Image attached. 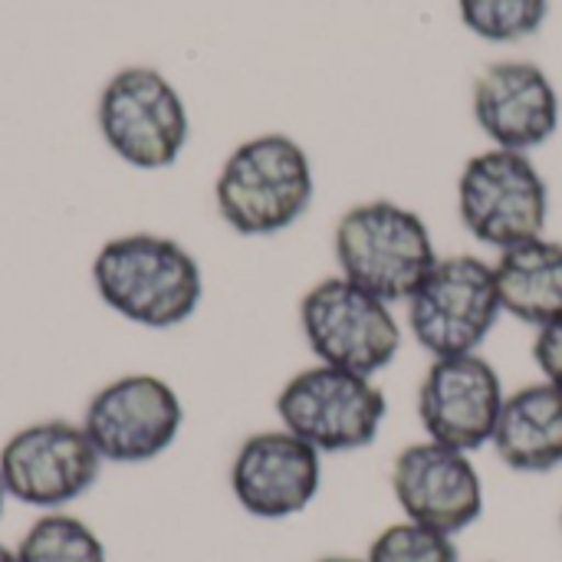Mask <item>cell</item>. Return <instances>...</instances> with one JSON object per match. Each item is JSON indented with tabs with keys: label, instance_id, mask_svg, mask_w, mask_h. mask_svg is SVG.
<instances>
[{
	"label": "cell",
	"instance_id": "cell-1",
	"mask_svg": "<svg viewBox=\"0 0 562 562\" xmlns=\"http://www.w3.org/2000/svg\"><path fill=\"white\" fill-rule=\"evenodd\" d=\"M99 300L122 319L145 329H175L194 316L204 277L188 247L161 234H122L92 260Z\"/></svg>",
	"mask_w": 562,
	"mask_h": 562
},
{
	"label": "cell",
	"instance_id": "cell-2",
	"mask_svg": "<svg viewBox=\"0 0 562 562\" xmlns=\"http://www.w3.org/2000/svg\"><path fill=\"white\" fill-rule=\"evenodd\" d=\"M214 201L231 231L270 237L293 227L313 201V168L300 142L267 132L237 145L214 184Z\"/></svg>",
	"mask_w": 562,
	"mask_h": 562
},
{
	"label": "cell",
	"instance_id": "cell-3",
	"mask_svg": "<svg viewBox=\"0 0 562 562\" xmlns=\"http://www.w3.org/2000/svg\"><path fill=\"white\" fill-rule=\"evenodd\" d=\"M339 277L372 296L402 303L438 263V250L422 214L395 201H366L336 224Z\"/></svg>",
	"mask_w": 562,
	"mask_h": 562
},
{
	"label": "cell",
	"instance_id": "cell-4",
	"mask_svg": "<svg viewBox=\"0 0 562 562\" xmlns=\"http://www.w3.org/2000/svg\"><path fill=\"white\" fill-rule=\"evenodd\" d=\"M405 306L415 342L435 359L477 352L504 313L494 267L474 254L438 257Z\"/></svg>",
	"mask_w": 562,
	"mask_h": 562
},
{
	"label": "cell",
	"instance_id": "cell-5",
	"mask_svg": "<svg viewBox=\"0 0 562 562\" xmlns=\"http://www.w3.org/2000/svg\"><path fill=\"white\" fill-rule=\"evenodd\" d=\"M385 392L369 379L333 366L296 372L277 395L283 428L319 454H346L369 448L385 422Z\"/></svg>",
	"mask_w": 562,
	"mask_h": 562
},
{
	"label": "cell",
	"instance_id": "cell-6",
	"mask_svg": "<svg viewBox=\"0 0 562 562\" xmlns=\"http://www.w3.org/2000/svg\"><path fill=\"white\" fill-rule=\"evenodd\" d=\"M300 329L323 366L375 379L402 349L392 306L346 277L316 283L300 300Z\"/></svg>",
	"mask_w": 562,
	"mask_h": 562
},
{
	"label": "cell",
	"instance_id": "cell-7",
	"mask_svg": "<svg viewBox=\"0 0 562 562\" xmlns=\"http://www.w3.org/2000/svg\"><path fill=\"white\" fill-rule=\"evenodd\" d=\"M550 191L524 151L474 155L458 178V214L471 237L497 250L543 237Z\"/></svg>",
	"mask_w": 562,
	"mask_h": 562
},
{
	"label": "cell",
	"instance_id": "cell-8",
	"mask_svg": "<svg viewBox=\"0 0 562 562\" xmlns=\"http://www.w3.org/2000/svg\"><path fill=\"white\" fill-rule=\"evenodd\" d=\"M95 119L105 145L142 171L175 165L188 142V109L151 66L119 69L99 95Z\"/></svg>",
	"mask_w": 562,
	"mask_h": 562
},
{
	"label": "cell",
	"instance_id": "cell-9",
	"mask_svg": "<svg viewBox=\"0 0 562 562\" xmlns=\"http://www.w3.org/2000/svg\"><path fill=\"white\" fill-rule=\"evenodd\" d=\"M102 458L92 448L82 425L66 418H49L20 428L0 448V477L7 497L36 507L63 510L92 491L102 474Z\"/></svg>",
	"mask_w": 562,
	"mask_h": 562
},
{
	"label": "cell",
	"instance_id": "cell-10",
	"mask_svg": "<svg viewBox=\"0 0 562 562\" xmlns=\"http://www.w3.org/2000/svg\"><path fill=\"white\" fill-rule=\"evenodd\" d=\"M184 408L178 392L148 372L122 375L102 385L86 412L82 431L105 464H148L181 435Z\"/></svg>",
	"mask_w": 562,
	"mask_h": 562
},
{
	"label": "cell",
	"instance_id": "cell-11",
	"mask_svg": "<svg viewBox=\"0 0 562 562\" xmlns=\"http://www.w3.org/2000/svg\"><path fill=\"white\" fill-rule=\"evenodd\" d=\"M504 398V382L487 359L448 356L431 362L418 389V418L428 441L471 454L491 445Z\"/></svg>",
	"mask_w": 562,
	"mask_h": 562
},
{
	"label": "cell",
	"instance_id": "cell-12",
	"mask_svg": "<svg viewBox=\"0 0 562 562\" xmlns=\"http://www.w3.org/2000/svg\"><path fill=\"white\" fill-rule=\"evenodd\" d=\"M392 491L405 520L458 537L484 514V481L464 451L422 441L392 468Z\"/></svg>",
	"mask_w": 562,
	"mask_h": 562
},
{
	"label": "cell",
	"instance_id": "cell-13",
	"mask_svg": "<svg viewBox=\"0 0 562 562\" xmlns=\"http://www.w3.org/2000/svg\"><path fill=\"white\" fill-rule=\"evenodd\" d=\"M323 484V454L303 438L280 431L250 435L231 464L234 501L257 520L303 514Z\"/></svg>",
	"mask_w": 562,
	"mask_h": 562
},
{
	"label": "cell",
	"instance_id": "cell-14",
	"mask_svg": "<svg viewBox=\"0 0 562 562\" xmlns=\"http://www.w3.org/2000/svg\"><path fill=\"white\" fill-rule=\"evenodd\" d=\"M474 119L497 148L527 155L560 128V95L537 63L504 59L477 76Z\"/></svg>",
	"mask_w": 562,
	"mask_h": 562
},
{
	"label": "cell",
	"instance_id": "cell-15",
	"mask_svg": "<svg viewBox=\"0 0 562 562\" xmlns=\"http://www.w3.org/2000/svg\"><path fill=\"white\" fill-rule=\"evenodd\" d=\"M497 458L520 474L562 468V389L533 382L504 398L494 438Z\"/></svg>",
	"mask_w": 562,
	"mask_h": 562
},
{
	"label": "cell",
	"instance_id": "cell-16",
	"mask_svg": "<svg viewBox=\"0 0 562 562\" xmlns=\"http://www.w3.org/2000/svg\"><path fill=\"white\" fill-rule=\"evenodd\" d=\"M504 313L527 326H550L562 319V244L537 237L501 250L494 263Z\"/></svg>",
	"mask_w": 562,
	"mask_h": 562
},
{
	"label": "cell",
	"instance_id": "cell-17",
	"mask_svg": "<svg viewBox=\"0 0 562 562\" xmlns=\"http://www.w3.org/2000/svg\"><path fill=\"white\" fill-rule=\"evenodd\" d=\"M16 562H109V557L89 524L53 510L23 533Z\"/></svg>",
	"mask_w": 562,
	"mask_h": 562
},
{
	"label": "cell",
	"instance_id": "cell-18",
	"mask_svg": "<svg viewBox=\"0 0 562 562\" xmlns=\"http://www.w3.org/2000/svg\"><path fill=\"white\" fill-rule=\"evenodd\" d=\"M464 26L491 43L533 36L550 10V0H458Z\"/></svg>",
	"mask_w": 562,
	"mask_h": 562
},
{
	"label": "cell",
	"instance_id": "cell-19",
	"mask_svg": "<svg viewBox=\"0 0 562 562\" xmlns=\"http://www.w3.org/2000/svg\"><path fill=\"white\" fill-rule=\"evenodd\" d=\"M366 562H461V557H458L454 537L402 520V524L385 527L372 540Z\"/></svg>",
	"mask_w": 562,
	"mask_h": 562
},
{
	"label": "cell",
	"instance_id": "cell-20",
	"mask_svg": "<svg viewBox=\"0 0 562 562\" xmlns=\"http://www.w3.org/2000/svg\"><path fill=\"white\" fill-rule=\"evenodd\" d=\"M533 359H537V369L543 372V382L562 389V319L537 329Z\"/></svg>",
	"mask_w": 562,
	"mask_h": 562
},
{
	"label": "cell",
	"instance_id": "cell-21",
	"mask_svg": "<svg viewBox=\"0 0 562 562\" xmlns=\"http://www.w3.org/2000/svg\"><path fill=\"white\" fill-rule=\"evenodd\" d=\"M0 562H16V550H10V547L0 543Z\"/></svg>",
	"mask_w": 562,
	"mask_h": 562
},
{
	"label": "cell",
	"instance_id": "cell-22",
	"mask_svg": "<svg viewBox=\"0 0 562 562\" xmlns=\"http://www.w3.org/2000/svg\"><path fill=\"white\" fill-rule=\"evenodd\" d=\"M319 562H366V560H352V557H326V560Z\"/></svg>",
	"mask_w": 562,
	"mask_h": 562
},
{
	"label": "cell",
	"instance_id": "cell-23",
	"mask_svg": "<svg viewBox=\"0 0 562 562\" xmlns=\"http://www.w3.org/2000/svg\"><path fill=\"white\" fill-rule=\"evenodd\" d=\"M3 501H7V487H3V477H0V514H3Z\"/></svg>",
	"mask_w": 562,
	"mask_h": 562
}]
</instances>
